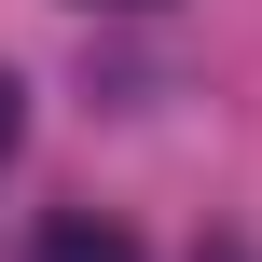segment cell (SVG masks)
Masks as SVG:
<instances>
[{
  "mask_svg": "<svg viewBox=\"0 0 262 262\" xmlns=\"http://www.w3.org/2000/svg\"><path fill=\"white\" fill-rule=\"evenodd\" d=\"M28 262H138V235H124V221H83V207H69V221H41V249Z\"/></svg>",
  "mask_w": 262,
  "mask_h": 262,
  "instance_id": "6da1fadb",
  "label": "cell"
},
{
  "mask_svg": "<svg viewBox=\"0 0 262 262\" xmlns=\"http://www.w3.org/2000/svg\"><path fill=\"white\" fill-rule=\"evenodd\" d=\"M14 138H28V97H14V69H0V166H14Z\"/></svg>",
  "mask_w": 262,
  "mask_h": 262,
  "instance_id": "7a4b0ae2",
  "label": "cell"
}]
</instances>
